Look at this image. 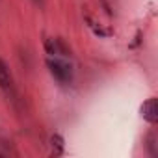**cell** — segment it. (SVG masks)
Listing matches in <instances>:
<instances>
[{"label": "cell", "instance_id": "cell-6", "mask_svg": "<svg viewBox=\"0 0 158 158\" xmlns=\"http://www.w3.org/2000/svg\"><path fill=\"white\" fill-rule=\"evenodd\" d=\"M45 50H47V54H50V56H58L56 39H45Z\"/></svg>", "mask_w": 158, "mask_h": 158}, {"label": "cell", "instance_id": "cell-5", "mask_svg": "<svg viewBox=\"0 0 158 158\" xmlns=\"http://www.w3.org/2000/svg\"><path fill=\"white\" fill-rule=\"evenodd\" d=\"M56 45H58V56H65V58L69 56V58H71V47H69L61 37L56 39Z\"/></svg>", "mask_w": 158, "mask_h": 158}, {"label": "cell", "instance_id": "cell-3", "mask_svg": "<svg viewBox=\"0 0 158 158\" xmlns=\"http://www.w3.org/2000/svg\"><path fill=\"white\" fill-rule=\"evenodd\" d=\"M141 115H143L145 121H149V123H156V119H158L156 99H149L147 102H143V106H141Z\"/></svg>", "mask_w": 158, "mask_h": 158}, {"label": "cell", "instance_id": "cell-1", "mask_svg": "<svg viewBox=\"0 0 158 158\" xmlns=\"http://www.w3.org/2000/svg\"><path fill=\"white\" fill-rule=\"evenodd\" d=\"M47 67L50 71V74L56 78L60 84H69L73 80V67L67 63V61H61V60H47Z\"/></svg>", "mask_w": 158, "mask_h": 158}, {"label": "cell", "instance_id": "cell-2", "mask_svg": "<svg viewBox=\"0 0 158 158\" xmlns=\"http://www.w3.org/2000/svg\"><path fill=\"white\" fill-rule=\"evenodd\" d=\"M0 89H2L6 95L11 93L15 89V84H13V74H11V69L8 67V63L0 58Z\"/></svg>", "mask_w": 158, "mask_h": 158}, {"label": "cell", "instance_id": "cell-7", "mask_svg": "<svg viewBox=\"0 0 158 158\" xmlns=\"http://www.w3.org/2000/svg\"><path fill=\"white\" fill-rule=\"evenodd\" d=\"M34 2H35V4H41V2H43V0H34Z\"/></svg>", "mask_w": 158, "mask_h": 158}, {"label": "cell", "instance_id": "cell-4", "mask_svg": "<svg viewBox=\"0 0 158 158\" xmlns=\"http://www.w3.org/2000/svg\"><path fill=\"white\" fill-rule=\"evenodd\" d=\"M145 149H147V152H149L151 156H156V154H158V149H156V138H154L152 132H149L147 138H145Z\"/></svg>", "mask_w": 158, "mask_h": 158}]
</instances>
